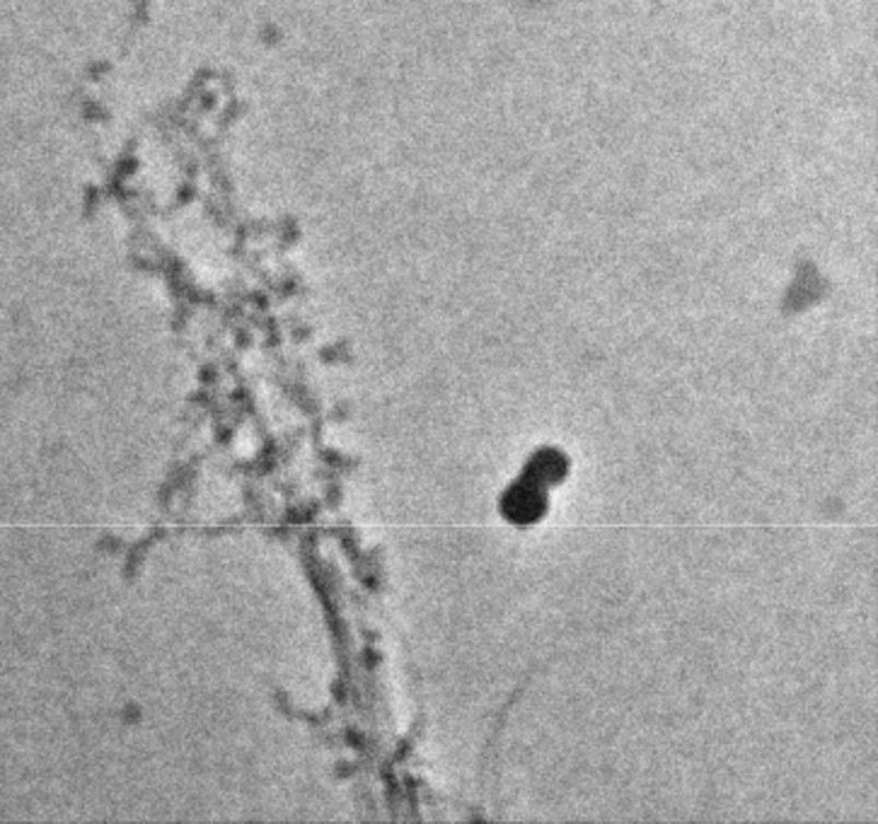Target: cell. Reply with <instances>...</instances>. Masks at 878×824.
<instances>
[{"label": "cell", "instance_id": "1", "mask_svg": "<svg viewBox=\"0 0 878 824\" xmlns=\"http://www.w3.org/2000/svg\"><path fill=\"white\" fill-rule=\"evenodd\" d=\"M501 508H504V515L513 522L538 520L540 515L545 513V508H547L545 486L535 484V482H530V479L523 476L518 484H513L506 491Z\"/></svg>", "mask_w": 878, "mask_h": 824}, {"label": "cell", "instance_id": "2", "mask_svg": "<svg viewBox=\"0 0 878 824\" xmlns=\"http://www.w3.org/2000/svg\"><path fill=\"white\" fill-rule=\"evenodd\" d=\"M564 472H566L564 457L559 455L557 450H542V452H538L532 457L528 469H526V474H523V476L530 479V482H535V484H540V486H550V484H557L559 479L564 476Z\"/></svg>", "mask_w": 878, "mask_h": 824}]
</instances>
